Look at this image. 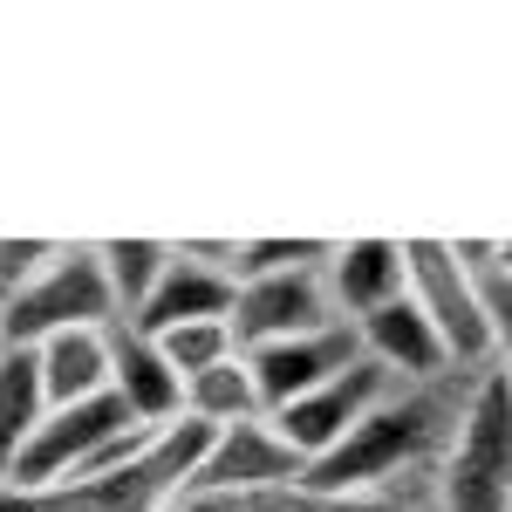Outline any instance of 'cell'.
<instances>
[{
    "mask_svg": "<svg viewBox=\"0 0 512 512\" xmlns=\"http://www.w3.org/2000/svg\"><path fill=\"white\" fill-rule=\"evenodd\" d=\"M444 431H458V403H444L431 390H396L390 403H376L362 424H355L328 458L308 465L301 478V492L308 499H362V492H376L383 478H396L403 465H424Z\"/></svg>",
    "mask_w": 512,
    "mask_h": 512,
    "instance_id": "6da1fadb",
    "label": "cell"
},
{
    "mask_svg": "<svg viewBox=\"0 0 512 512\" xmlns=\"http://www.w3.org/2000/svg\"><path fill=\"white\" fill-rule=\"evenodd\" d=\"M444 512H512V376L492 362L458 403V431L444 444Z\"/></svg>",
    "mask_w": 512,
    "mask_h": 512,
    "instance_id": "7a4b0ae2",
    "label": "cell"
},
{
    "mask_svg": "<svg viewBox=\"0 0 512 512\" xmlns=\"http://www.w3.org/2000/svg\"><path fill=\"white\" fill-rule=\"evenodd\" d=\"M62 328H123L96 246H62L21 294L0 301V349H41Z\"/></svg>",
    "mask_w": 512,
    "mask_h": 512,
    "instance_id": "3957f363",
    "label": "cell"
},
{
    "mask_svg": "<svg viewBox=\"0 0 512 512\" xmlns=\"http://www.w3.org/2000/svg\"><path fill=\"white\" fill-rule=\"evenodd\" d=\"M403 267H410V301L431 315L437 342L451 349V369H492V315H485V280L472 253L451 239H403Z\"/></svg>",
    "mask_w": 512,
    "mask_h": 512,
    "instance_id": "277c9868",
    "label": "cell"
},
{
    "mask_svg": "<svg viewBox=\"0 0 512 512\" xmlns=\"http://www.w3.org/2000/svg\"><path fill=\"white\" fill-rule=\"evenodd\" d=\"M301 478H308V458L274 431V417H246V424L212 437L185 499H219L226 506V499H253V492H280V485L301 492Z\"/></svg>",
    "mask_w": 512,
    "mask_h": 512,
    "instance_id": "5b68a950",
    "label": "cell"
},
{
    "mask_svg": "<svg viewBox=\"0 0 512 512\" xmlns=\"http://www.w3.org/2000/svg\"><path fill=\"white\" fill-rule=\"evenodd\" d=\"M335 321L342 315H335V294H328V274H321V267L239 280V301H233L239 355L267 349V342H294V335H321V328H335Z\"/></svg>",
    "mask_w": 512,
    "mask_h": 512,
    "instance_id": "8992f818",
    "label": "cell"
},
{
    "mask_svg": "<svg viewBox=\"0 0 512 512\" xmlns=\"http://www.w3.org/2000/svg\"><path fill=\"white\" fill-rule=\"evenodd\" d=\"M396 390H403V383H396L390 369L362 355L355 369H342L335 383H321L315 396H301V403L274 410V431L287 437V444H294L308 465H315V458H328V451H335V444H342V437H349L355 424L376 410V403H390Z\"/></svg>",
    "mask_w": 512,
    "mask_h": 512,
    "instance_id": "52a82bcc",
    "label": "cell"
},
{
    "mask_svg": "<svg viewBox=\"0 0 512 512\" xmlns=\"http://www.w3.org/2000/svg\"><path fill=\"white\" fill-rule=\"evenodd\" d=\"M355 362H362V335H355L349 321H335V328H321V335H294V342L246 349V369H253V383H260L267 417L287 410V403H301V396H315L321 383H335Z\"/></svg>",
    "mask_w": 512,
    "mask_h": 512,
    "instance_id": "ba28073f",
    "label": "cell"
},
{
    "mask_svg": "<svg viewBox=\"0 0 512 512\" xmlns=\"http://www.w3.org/2000/svg\"><path fill=\"white\" fill-rule=\"evenodd\" d=\"M355 335H362V355H369V362H383L403 390H431V383L451 376V349L437 342L431 315H424L410 294L390 301V308H376L369 321H355Z\"/></svg>",
    "mask_w": 512,
    "mask_h": 512,
    "instance_id": "9c48e42d",
    "label": "cell"
},
{
    "mask_svg": "<svg viewBox=\"0 0 512 512\" xmlns=\"http://www.w3.org/2000/svg\"><path fill=\"white\" fill-rule=\"evenodd\" d=\"M328 294H335V315L349 321H369L376 308H390L410 294V267H403V239H342L328 253Z\"/></svg>",
    "mask_w": 512,
    "mask_h": 512,
    "instance_id": "30bf717a",
    "label": "cell"
},
{
    "mask_svg": "<svg viewBox=\"0 0 512 512\" xmlns=\"http://www.w3.org/2000/svg\"><path fill=\"white\" fill-rule=\"evenodd\" d=\"M35 355H41L48 410H69V403H89V396L117 390V328H62Z\"/></svg>",
    "mask_w": 512,
    "mask_h": 512,
    "instance_id": "8fae6325",
    "label": "cell"
},
{
    "mask_svg": "<svg viewBox=\"0 0 512 512\" xmlns=\"http://www.w3.org/2000/svg\"><path fill=\"white\" fill-rule=\"evenodd\" d=\"M233 301H239V280L226 274V267H212V260H198L192 246L178 239V260H171V274L158 280L151 308L137 315V335H164V328H185V321L233 315Z\"/></svg>",
    "mask_w": 512,
    "mask_h": 512,
    "instance_id": "7c38bea8",
    "label": "cell"
},
{
    "mask_svg": "<svg viewBox=\"0 0 512 512\" xmlns=\"http://www.w3.org/2000/svg\"><path fill=\"white\" fill-rule=\"evenodd\" d=\"M117 396L130 403V417L151 424V431H164V424L185 417V376H178L158 355V342L137 335V328H117Z\"/></svg>",
    "mask_w": 512,
    "mask_h": 512,
    "instance_id": "4fadbf2b",
    "label": "cell"
},
{
    "mask_svg": "<svg viewBox=\"0 0 512 512\" xmlns=\"http://www.w3.org/2000/svg\"><path fill=\"white\" fill-rule=\"evenodd\" d=\"M96 260H103V280L117 294V321L137 328V315L151 308L158 280L171 274L178 260V239H96Z\"/></svg>",
    "mask_w": 512,
    "mask_h": 512,
    "instance_id": "5bb4252c",
    "label": "cell"
},
{
    "mask_svg": "<svg viewBox=\"0 0 512 512\" xmlns=\"http://www.w3.org/2000/svg\"><path fill=\"white\" fill-rule=\"evenodd\" d=\"M48 417V390H41V355L35 349H0V478L14 472V458L28 451V437Z\"/></svg>",
    "mask_w": 512,
    "mask_h": 512,
    "instance_id": "9a60e30c",
    "label": "cell"
},
{
    "mask_svg": "<svg viewBox=\"0 0 512 512\" xmlns=\"http://www.w3.org/2000/svg\"><path fill=\"white\" fill-rule=\"evenodd\" d=\"M185 417L212 424V431H233V424H246V417H267L246 355H233V362H219V369H205V376L185 383Z\"/></svg>",
    "mask_w": 512,
    "mask_h": 512,
    "instance_id": "2e32d148",
    "label": "cell"
},
{
    "mask_svg": "<svg viewBox=\"0 0 512 512\" xmlns=\"http://www.w3.org/2000/svg\"><path fill=\"white\" fill-rule=\"evenodd\" d=\"M158 342V355L192 383V376H205V369H219V362H233L239 355V335H233V315H212V321H185V328H164V335H151Z\"/></svg>",
    "mask_w": 512,
    "mask_h": 512,
    "instance_id": "e0dca14e",
    "label": "cell"
},
{
    "mask_svg": "<svg viewBox=\"0 0 512 512\" xmlns=\"http://www.w3.org/2000/svg\"><path fill=\"white\" fill-rule=\"evenodd\" d=\"M328 239H239L233 280H260V274H294V267H328Z\"/></svg>",
    "mask_w": 512,
    "mask_h": 512,
    "instance_id": "ac0fdd59",
    "label": "cell"
},
{
    "mask_svg": "<svg viewBox=\"0 0 512 512\" xmlns=\"http://www.w3.org/2000/svg\"><path fill=\"white\" fill-rule=\"evenodd\" d=\"M55 253H62V239H0V301L21 294Z\"/></svg>",
    "mask_w": 512,
    "mask_h": 512,
    "instance_id": "d6986e66",
    "label": "cell"
},
{
    "mask_svg": "<svg viewBox=\"0 0 512 512\" xmlns=\"http://www.w3.org/2000/svg\"><path fill=\"white\" fill-rule=\"evenodd\" d=\"M465 253H472V246H465ZM472 267H478V253H472ZM478 280H485V315H492V349H499V369L512 376V280L492 274V267H478Z\"/></svg>",
    "mask_w": 512,
    "mask_h": 512,
    "instance_id": "ffe728a7",
    "label": "cell"
},
{
    "mask_svg": "<svg viewBox=\"0 0 512 512\" xmlns=\"http://www.w3.org/2000/svg\"><path fill=\"white\" fill-rule=\"evenodd\" d=\"M472 253H478V267H492V274L512 280V239H492V246H472Z\"/></svg>",
    "mask_w": 512,
    "mask_h": 512,
    "instance_id": "44dd1931",
    "label": "cell"
},
{
    "mask_svg": "<svg viewBox=\"0 0 512 512\" xmlns=\"http://www.w3.org/2000/svg\"><path fill=\"white\" fill-rule=\"evenodd\" d=\"M315 512H383L376 499H315Z\"/></svg>",
    "mask_w": 512,
    "mask_h": 512,
    "instance_id": "7402d4cb",
    "label": "cell"
},
{
    "mask_svg": "<svg viewBox=\"0 0 512 512\" xmlns=\"http://www.w3.org/2000/svg\"><path fill=\"white\" fill-rule=\"evenodd\" d=\"M0 512H41V499H28V492H14V485H0Z\"/></svg>",
    "mask_w": 512,
    "mask_h": 512,
    "instance_id": "603a6c76",
    "label": "cell"
},
{
    "mask_svg": "<svg viewBox=\"0 0 512 512\" xmlns=\"http://www.w3.org/2000/svg\"><path fill=\"white\" fill-rule=\"evenodd\" d=\"M178 512H226V506H219V499H185Z\"/></svg>",
    "mask_w": 512,
    "mask_h": 512,
    "instance_id": "cb8c5ba5",
    "label": "cell"
}]
</instances>
